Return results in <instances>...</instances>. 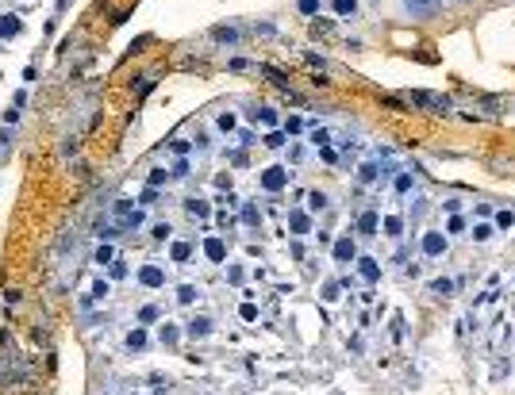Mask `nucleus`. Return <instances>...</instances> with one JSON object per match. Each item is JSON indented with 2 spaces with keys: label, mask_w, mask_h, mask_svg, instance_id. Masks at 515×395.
<instances>
[{
  "label": "nucleus",
  "mask_w": 515,
  "mask_h": 395,
  "mask_svg": "<svg viewBox=\"0 0 515 395\" xmlns=\"http://www.w3.org/2000/svg\"><path fill=\"white\" fill-rule=\"evenodd\" d=\"M412 104H427L431 111H446V107H450L446 96H435V92H412Z\"/></svg>",
  "instance_id": "obj_1"
},
{
  "label": "nucleus",
  "mask_w": 515,
  "mask_h": 395,
  "mask_svg": "<svg viewBox=\"0 0 515 395\" xmlns=\"http://www.w3.org/2000/svg\"><path fill=\"white\" fill-rule=\"evenodd\" d=\"M408 4V12H415V15H435L438 12V0H404Z\"/></svg>",
  "instance_id": "obj_2"
},
{
  "label": "nucleus",
  "mask_w": 515,
  "mask_h": 395,
  "mask_svg": "<svg viewBox=\"0 0 515 395\" xmlns=\"http://www.w3.org/2000/svg\"><path fill=\"white\" fill-rule=\"evenodd\" d=\"M423 249L435 257V253H442V249H446V238H442V234H427V238H423Z\"/></svg>",
  "instance_id": "obj_3"
},
{
  "label": "nucleus",
  "mask_w": 515,
  "mask_h": 395,
  "mask_svg": "<svg viewBox=\"0 0 515 395\" xmlns=\"http://www.w3.org/2000/svg\"><path fill=\"white\" fill-rule=\"evenodd\" d=\"M335 12H338V15H354L358 4H354V0H335Z\"/></svg>",
  "instance_id": "obj_4"
},
{
  "label": "nucleus",
  "mask_w": 515,
  "mask_h": 395,
  "mask_svg": "<svg viewBox=\"0 0 515 395\" xmlns=\"http://www.w3.org/2000/svg\"><path fill=\"white\" fill-rule=\"evenodd\" d=\"M335 253H338V261H346V257H354V246H350V242H338Z\"/></svg>",
  "instance_id": "obj_5"
},
{
  "label": "nucleus",
  "mask_w": 515,
  "mask_h": 395,
  "mask_svg": "<svg viewBox=\"0 0 515 395\" xmlns=\"http://www.w3.org/2000/svg\"><path fill=\"white\" fill-rule=\"evenodd\" d=\"M373 227H377V215H361V230L373 234Z\"/></svg>",
  "instance_id": "obj_6"
},
{
  "label": "nucleus",
  "mask_w": 515,
  "mask_h": 395,
  "mask_svg": "<svg viewBox=\"0 0 515 395\" xmlns=\"http://www.w3.org/2000/svg\"><path fill=\"white\" fill-rule=\"evenodd\" d=\"M281 181H285V177H281V173H265V184H269V188H277V184H281Z\"/></svg>",
  "instance_id": "obj_7"
},
{
  "label": "nucleus",
  "mask_w": 515,
  "mask_h": 395,
  "mask_svg": "<svg viewBox=\"0 0 515 395\" xmlns=\"http://www.w3.org/2000/svg\"><path fill=\"white\" fill-rule=\"evenodd\" d=\"M300 8H304V12H315V0H300Z\"/></svg>",
  "instance_id": "obj_8"
}]
</instances>
